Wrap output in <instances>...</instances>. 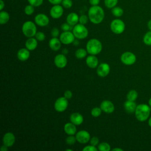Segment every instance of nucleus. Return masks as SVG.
Instances as JSON below:
<instances>
[{"label": "nucleus", "instance_id": "1", "mask_svg": "<svg viewBox=\"0 0 151 151\" xmlns=\"http://www.w3.org/2000/svg\"><path fill=\"white\" fill-rule=\"evenodd\" d=\"M88 17L91 22L94 24L101 23L104 18V12L103 9L99 6H91L88 11Z\"/></svg>", "mask_w": 151, "mask_h": 151}, {"label": "nucleus", "instance_id": "2", "mask_svg": "<svg viewBox=\"0 0 151 151\" xmlns=\"http://www.w3.org/2000/svg\"><path fill=\"white\" fill-rule=\"evenodd\" d=\"M150 107L149 104L142 103L137 105L134 111V116L136 119L141 122H145L150 117Z\"/></svg>", "mask_w": 151, "mask_h": 151}, {"label": "nucleus", "instance_id": "3", "mask_svg": "<svg viewBox=\"0 0 151 151\" xmlns=\"http://www.w3.org/2000/svg\"><path fill=\"white\" fill-rule=\"evenodd\" d=\"M86 50L90 55H97L102 50V44L97 39H90L86 44Z\"/></svg>", "mask_w": 151, "mask_h": 151}, {"label": "nucleus", "instance_id": "4", "mask_svg": "<svg viewBox=\"0 0 151 151\" xmlns=\"http://www.w3.org/2000/svg\"><path fill=\"white\" fill-rule=\"evenodd\" d=\"M22 31L25 37H33L37 32L35 24L31 21H25L22 26Z\"/></svg>", "mask_w": 151, "mask_h": 151}, {"label": "nucleus", "instance_id": "5", "mask_svg": "<svg viewBox=\"0 0 151 151\" xmlns=\"http://www.w3.org/2000/svg\"><path fill=\"white\" fill-rule=\"evenodd\" d=\"M73 33L75 37L79 40H83L86 38L88 34V31L84 25L81 24H77L73 27Z\"/></svg>", "mask_w": 151, "mask_h": 151}, {"label": "nucleus", "instance_id": "6", "mask_svg": "<svg viewBox=\"0 0 151 151\" xmlns=\"http://www.w3.org/2000/svg\"><path fill=\"white\" fill-rule=\"evenodd\" d=\"M110 29L116 34L123 33L125 29V24L120 19H114L110 23Z\"/></svg>", "mask_w": 151, "mask_h": 151}, {"label": "nucleus", "instance_id": "7", "mask_svg": "<svg viewBox=\"0 0 151 151\" xmlns=\"http://www.w3.org/2000/svg\"><path fill=\"white\" fill-rule=\"evenodd\" d=\"M120 61L124 65H131L136 63V56L132 52L126 51L121 55Z\"/></svg>", "mask_w": 151, "mask_h": 151}, {"label": "nucleus", "instance_id": "8", "mask_svg": "<svg viewBox=\"0 0 151 151\" xmlns=\"http://www.w3.org/2000/svg\"><path fill=\"white\" fill-rule=\"evenodd\" d=\"M68 105V99H66L64 96L60 97L58 98L54 103V109L58 112H63L64 111Z\"/></svg>", "mask_w": 151, "mask_h": 151}, {"label": "nucleus", "instance_id": "9", "mask_svg": "<svg viewBox=\"0 0 151 151\" xmlns=\"http://www.w3.org/2000/svg\"><path fill=\"white\" fill-rule=\"evenodd\" d=\"M75 36L73 32L71 31H63L60 35V40L62 44L68 45L74 42L75 40Z\"/></svg>", "mask_w": 151, "mask_h": 151}, {"label": "nucleus", "instance_id": "10", "mask_svg": "<svg viewBox=\"0 0 151 151\" xmlns=\"http://www.w3.org/2000/svg\"><path fill=\"white\" fill-rule=\"evenodd\" d=\"M76 137L77 142L81 144L88 143L91 139L89 132L84 130H80L77 132L76 134Z\"/></svg>", "mask_w": 151, "mask_h": 151}, {"label": "nucleus", "instance_id": "11", "mask_svg": "<svg viewBox=\"0 0 151 151\" xmlns=\"http://www.w3.org/2000/svg\"><path fill=\"white\" fill-rule=\"evenodd\" d=\"M64 13L63 6L58 5H53L50 10V15L54 19H58L63 15Z\"/></svg>", "mask_w": 151, "mask_h": 151}, {"label": "nucleus", "instance_id": "12", "mask_svg": "<svg viewBox=\"0 0 151 151\" xmlns=\"http://www.w3.org/2000/svg\"><path fill=\"white\" fill-rule=\"evenodd\" d=\"M35 23L40 27H45L50 22L49 18L44 14H38L34 18Z\"/></svg>", "mask_w": 151, "mask_h": 151}, {"label": "nucleus", "instance_id": "13", "mask_svg": "<svg viewBox=\"0 0 151 151\" xmlns=\"http://www.w3.org/2000/svg\"><path fill=\"white\" fill-rule=\"evenodd\" d=\"M110 67L109 64L104 63L99 64L97 68V74L99 77H104L110 73Z\"/></svg>", "mask_w": 151, "mask_h": 151}, {"label": "nucleus", "instance_id": "14", "mask_svg": "<svg viewBox=\"0 0 151 151\" xmlns=\"http://www.w3.org/2000/svg\"><path fill=\"white\" fill-rule=\"evenodd\" d=\"M54 62L57 67L59 68H63L67 65V59L64 54H59L55 57Z\"/></svg>", "mask_w": 151, "mask_h": 151}, {"label": "nucleus", "instance_id": "15", "mask_svg": "<svg viewBox=\"0 0 151 151\" xmlns=\"http://www.w3.org/2000/svg\"><path fill=\"white\" fill-rule=\"evenodd\" d=\"M100 107L103 111L106 113H112L115 109L114 104L110 100H104L101 104Z\"/></svg>", "mask_w": 151, "mask_h": 151}, {"label": "nucleus", "instance_id": "16", "mask_svg": "<svg viewBox=\"0 0 151 151\" xmlns=\"http://www.w3.org/2000/svg\"><path fill=\"white\" fill-rule=\"evenodd\" d=\"M2 142L3 144L6 145L8 147L12 146L15 142V137L14 134L12 133V132L6 133L4 135Z\"/></svg>", "mask_w": 151, "mask_h": 151}, {"label": "nucleus", "instance_id": "17", "mask_svg": "<svg viewBox=\"0 0 151 151\" xmlns=\"http://www.w3.org/2000/svg\"><path fill=\"white\" fill-rule=\"evenodd\" d=\"M137 104L136 102L133 101H130L127 100V101H126L123 104L124 109L125 111L128 114L134 113Z\"/></svg>", "mask_w": 151, "mask_h": 151}, {"label": "nucleus", "instance_id": "18", "mask_svg": "<svg viewBox=\"0 0 151 151\" xmlns=\"http://www.w3.org/2000/svg\"><path fill=\"white\" fill-rule=\"evenodd\" d=\"M70 120L71 123L74 124L76 126L80 125L83 123L84 121L83 116L78 112L73 113L70 117Z\"/></svg>", "mask_w": 151, "mask_h": 151}, {"label": "nucleus", "instance_id": "19", "mask_svg": "<svg viewBox=\"0 0 151 151\" xmlns=\"http://www.w3.org/2000/svg\"><path fill=\"white\" fill-rule=\"evenodd\" d=\"M86 63L87 66L91 68H95L99 65V60L94 55H90L86 58Z\"/></svg>", "mask_w": 151, "mask_h": 151}, {"label": "nucleus", "instance_id": "20", "mask_svg": "<svg viewBox=\"0 0 151 151\" xmlns=\"http://www.w3.org/2000/svg\"><path fill=\"white\" fill-rule=\"evenodd\" d=\"M17 58L19 60L21 61H25L27 60L29 56L30 52L29 50H28L27 48H21L17 52Z\"/></svg>", "mask_w": 151, "mask_h": 151}, {"label": "nucleus", "instance_id": "21", "mask_svg": "<svg viewBox=\"0 0 151 151\" xmlns=\"http://www.w3.org/2000/svg\"><path fill=\"white\" fill-rule=\"evenodd\" d=\"M66 21L68 24L74 27L79 22V16L75 12H71L67 16Z\"/></svg>", "mask_w": 151, "mask_h": 151}, {"label": "nucleus", "instance_id": "22", "mask_svg": "<svg viewBox=\"0 0 151 151\" xmlns=\"http://www.w3.org/2000/svg\"><path fill=\"white\" fill-rule=\"evenodd\" d=\"M49 47L53 51H58L60 49L61 45V42L60 38L57 37H53L49 41Z\"/></svg>", "mask_w": 151, "mask_h": 151}, {"label": "nucleus", "instance_id": "23", "mask_svg": "<svg viewBox=\"0 0 151 151\" xmlns=\"http://www.w3.org/2000/svg\"><path fill=\"white\" fill-rule=\"evenodd\" d=\"M35 38L30 37L27 40L25 41V47L29 51H33L37 47L38 42Z\"/></svg>", "mask_w": 151, "mask_h": 151}, {"label": "nucleus", "instance_id": "24", "mask_svg": "<svg viewBox=\"0 0 151 151\" xmlns=\"http://www.w3.org/2000/svg\"><path fill=\"white\" fill-rule=\"evenodd\" d=\"M76 125L73 123H67L65 124L64 126V130L66 134L68 135H74L77 133Z\"/></svg>", "mask_w": 151, "mask_h": 151}, {"label": "nucleus", "instance_id": "25", "mask_svg": "<svg viewBox=\"0 0 151 151\" xmlns=\"http://www.w3.org/2000/svg\"><path fill=\"white\" fill-rule=\"evenodd\" d=\"M9 14L8 12L5 11H1L0 12V24L4 25L6 24L9 20Z\"/></svg>", "mask_w": 151, "mask_h": 151}, {"label": "nucleus", "instance_id": "26", "mask_svg": "<svg viewBox=\"0 0 151 151\" xmlns=\"http://www.w3.org/2000/svg\"><path fill=\"white\" fill-rule=\"evenodd\" d=\"M138 97V93L135 90H130L126 96L127 100L130 101H135Z\"/></svg>", "mask_w": 151, "mask_h": 151}, {"label": "nucleus", "instance_id": "27", "mask_svg": "<svg viewBox=\"0 0 151 151\" xmlns=\"http://www.w3.org/2000/svg\"><path fill=\"white\" fill-rule=\"evenodd\" d=\"M124 13L123 9L120 6H114L111 9V14L116 17H120Z\"/></svg>", "mask_w": 151, "mask_h": 151}, {"label": "nucleus", "instance_id": "28", "mask_svg": "<svg viewBox=\"0 0 151 151\" xmlns=\"http://www.w3.org/2000/svg\"><path fill=\"white\" fill-rule=\"evenodd\" d=\"M87 51L84 48H78L75 52V56L78 59L84 58L87 55Z\"/></svg>", "mask_w": 151, "mask_h": 151}, {"label": "nucleus", "instance_id": "29", "mask_svg": "<svg viewBox=\"0 0 151 151\" xmlns=\"http://www.w3.org/2000/svg\"><path fill=\"white\" fill-rule=\"evenodd\" d=\"M143 42L146 45H151V31L149 30L144 35L143 37Z\"/></svg>", "mask_w": 151, "mask_h": 151}, {"label": "nucleus", "instance_id": "30", "mask_svg": "<svg viewBox=\"0 0 151 151\" xmlns=\"http://www.w3.org/2000/svg\"><path fill=\"white\" fill-rule=\"evenodd\" d=\"M98 150L100 151H110L111 150L110 145L107 142H101L98 145Z\"/></svg>", "mask_w": 151, "mask_h": 151}, {"label": "nucleus", "instance_id": "31", "mask_svg": "<svg viewBox=\"0 0 151 151\" xmlns=\"http://www.w3.org/2000/svg\"><path fill=\"white\" fill-rule=\"evenodd\" d=\"M105 6L109 9H112L116 6L118 2V0H104V1Z\"/></svg>", "mask_w": 151, "mask_h": 151}, {"label": "nucleus", "instance_id": "32", "mask_svg": "<svg viewBox=\"0 0 151 151\" xmlns=\"http://www.w3.org/2000/svg\"><path fill=\"white\" fill-rule=\"evenodd\" d=\"M101 111H102V110L101 109L100 107H95L92 109V110L91 111V114L93 117H97L101 115Z\"/></svg>", "mask_w": 151, "mask_h": 151}, {"label": "nucleus", "instance_id": "33", "mask_svg": "<svg viewBox=\"0 0 151 151\" xmlns=\"http://www.w3.org/2000/svg\"><path fill=\"white\" fill-rule=\"evenodd\" d=\"M34 12V6L28 4L25 6L24 8V12L27 15H32Z\"/></svg>", "mask_w": 151, "mask_h": 151}, {"label": "nucleus", "instance_id": "34", "mask_svg": "<svg viewBox=\"0 0 151 151\" xmlns=\"http://www.w3.org/2000/svg\"><path fill=\"white\" fill-rule=\"evenodd\" d=\"M76 141H77L76 137L73 135H69L65 139V142L68 145H74Z\"/></svg>", "mask_w": 151, "mask_h": 151}, {"label": "nucleus", "instance_id": "35", "mask_svg": "<svg viewBox=\"0 0 151 151\" xmlns=\"http://www.w3.org/2000/svg\"><path fill=\"white\" fill-rule=\"evenodd\" d=\"M27 1L29 4L34 6V7H38L42 4L44 0H27Z\"/></svg>", "mask_w": 151, "mask_h": 151}, {"label": "nucleus", "instance_id": "36", "mask_svg": "<svg viewBox=\"0 0 151 151\" xmlns=\"http://www.w3.org/2000/svg\"><path fill=\"white\" fill-rule=\"evenodd\" d=\"M61 5L63 8L69 9L73 6V2L71 0H63L61 2Z\"/></svg>", "mask_w": 151, "mask_h": 151}, {"label": "nucleus", "instance_id": "37", "mask_svg": "<svg viewBox=\"0 0 151 151\" xmlns=\"http://www.w3.org/2000/svg\"><path fill=\"white\" fill-rule=\"evenodd\" d=\"M88 17L86 15H81L80 17H79V23L83 25L86 24L88 21Z\"/></svg>", "mask_w": 151, "mask_h": 151}, {"label": "nucleus", "instance_id": "38", "mask_svg": "<svg viewBox=\"0 0 151 151\" xmlns=\"http://www.w3.org/2000/svg\"><path fill=\"white\" fill-rule=\"evenodd\" d=\"M61 28L63 31H70L71 29H73V27L67 22L63 23L61 25Z\"/></svg>", "mask_w": 151, "mask_h": 151}, {"label": "nucleus", "instance_id": "39", "mask_svg": "<svg viewBox=\"0 0 151 151\" xmlns=\"http://www.w3.org/2000/svg\"><path fill=\"white\" fill-rule=\"evenodd\" d=\"M35 38L39 41H42L45 40V35L44 34V32H41V31H38L36 33L35 35Z\"/></svg>", "mask_w": 151, "mask_h": 151}, {"label": "nucleus", "instance_id": "40", "mask_svg": "<svg viewBox=\"0 0 151 151\" xmlns=\"http://www.w3.org/2000/svg\"><path fill=\"white\" fill-rule=\"evenodd\" d=\"M98 148L93 145H88L83 149V151H97Z\"/></svg>", "mask_w": 151, "mask_h": 151}, {"label": "nucleus", "instance_id": "41", "mask_svg": "<svg viewBox=\"0 0 151 151\" xmlns=\"http://www.w3.org/2000/svg\"><path fill=\"white\" fill-rule=\"evenodd\" d=\"M90 144H91V145H93V146H96L97 145H99V138H98L97 136H94V137H92L90 139Z\"/></svg>", "mask_w": 151, "mask_h": 151}, {"label": "nucleus", "instance_id": "42", "mask_svg": "<svg viewBox=\"0 0 151 151\" xmlns=\"http://www.w3.org/2000/svg\"><path fill=\"white\" fill-rule=\"evenodd\" d=\"M60 34V31L57 28H53L51 31V35L52 37H57Z\"/></svg>", "mask_w": 151, "mask_h": 151}, {"label": "nucleus", "instance_id": "43", "mask_svg": "<svg viewBox=\"0 0 151 151\" xmlns=\"http://www.w3.org/2000/svg\"><path fill=\"white\" fill-rule=\"evenodd\" d=\"M64 96L66 99H70L72 97V96H73V93H72V92L70 90H67L64 91Z\"/></svg>", "mask_w": 151, "mask_h": 151}, {"label": "nucleus", "instance_id": "44", "mask_svg": "<svg viewBox=\"0 0 151 151\" xmlns=\"http://www.w3.org/2000/svg\"><path fill=\"white\" fill-rule=\"evenodd\" d=\"M100 0H89V3L91 6L98 5L100 3Z\"/></svg>", "mask_w": 151, "mask_h": 151}, {"label": "nucleus", "instance_id": "45", "mask_svg": "<svg viewBox=\"0 0 151 151\" xmlns=\"http://www.w3.org/2000/svg\"><path fill=\"white\" fill-rule=\"evenodd\" d=\"M48 2L52 5H58L61 4L63 0H48Z\"/></svg>", "mask_w": 151, "mask_h": 151}, {"label": "nucleus", "instance_id": "46", "mask_svg": "<svg viewBox=\"0 0 151 151\" xmlns=\"http://www.w3.org/2000/svg\"><path fill=\"white\" fill-rule=\"evenodd\" d=\"M5 7V2L3 0H0V11H2Z\"/></svg>", "mask_w": 151, "mask_h": 151}, {"label": "nucleus", "instance_id": "47", "mask_svg": "<svg viewBox=\"0 0 151 151\" xmlns=\"http://www.w3.org/2000/svg\"><path fill=\"white\" fill-rule=\"evenodd\" d=\"M8 150V147L6 146V145H4L1 147V151H7Z\"/></svg>", "mask_w": 151, "mask_h": 151}, {"label": "nucleus", "instance_id": "48", "mask_svg": "<svg viewBox=\"0 0 151 151\" xmlns=\"http://www.w3.org/2000/svg\"><path fill=\"white\" fill-rule=\"evenodd\" d=\"M147 26L148 29H149L150 31H151V19H150V20L147 22Z\"/></svg>", "mask_w": 151, "mask_h": 151}, {"label": "nucleus", "instance_id": "49", "mask_svg": "<svg viewBox=\"0 0 151 151\" xmlns=\"http://www.w3.org/2000/svg\"><path fill=\"white\" fill-rule=\"evenodd\" d=\"M112 151H123V149H121V148H118V147H116L112 149Z\"/></svg>", "mask_w": 151, "mask_h": 151}, {"label": "nucleus", "instance_id": "50", "mask_svg": "<svg viewBox=\"0 0 151 151\" xmlns=\"http://www.w3.org/2000/svg\"><path fill=\"white\" fill-rule=\"evenodd\" d=\"M148 125L150 127H151V117H149V118L148 119V122H147Z\"/></svg>", "mask_w": 151, "mask_h": 151}, {"label": "nucleus", "instance_id": "51", "mask_svg": "<svg viewBox=\"0 0 151 151\" xmlns=\"http://www.w3.org/2000/svg\"><path fill=\"white\" fill-rule=\"evenodd\" d=\"M68 51L66 48H64V50H63V54H68Z\"/></svg>", "mask_w": 151, "mask_h": 151}, {"label": "nucleus", "instance_id": "52", "mask_svg": "<svg viewBox=\"0 0 151 151\" xmlns=\"http://www.w3.org/2000/svg\"><path fill=\"white\" fill-rule=\"evenodd\" d=\"M148 104L150 106V107H151V97L149 99V101H148Z\"/></svg>", "mask_w": 151, "mask_h": 151}, {"label": "nucleus", "instance_id": "53", "mask_svg": "<svg viewBox=\"0 0 151 151\" xmlns=\"http://www.w3.org/2000/svg\"><path fill=\"white\" fill-rule=\"evenodd\" d=\"M66 151H73V149H65Z\"/></svg>", "mask_w": 151, "mask_h": 151}]
</instances>
